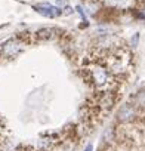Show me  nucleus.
Segmentation results:
<instances>
[{
	"instance_id": "f257e3e1",
	"label": "nucleus",
	"mask_w": 145,
	"mask_h": 151,
	"mask_svg": "<svg viewBox=\"0 0 145 151\" xmlns=\"http://www.w3.org/2000/svg\"><path fill=\"white\" fill-rule=\"evenodd\" d=\"M36 11L39 14H42L43 17H49V18H56L61 15V9L49 5V3H39L36 5Z\"/></svg>"
},
{
	"instance_id": "7ed1b4c3",
	"label": "nucleus",
	"mask_w": 145,
	"mask_h": 151,
	"mask_svg": "<svg viewBox=\"0 0 145 151\" xmlns=\"http://www.w3.org/2000/svg\"><path fill=\"white\" fill-rule=\"evenodd\" d=\"M142 17H144V18H145V11H144V12H142Z\"/></svg>"
},
{
	"instance_id": "f03ea898",
	"label": "nucleus",
	"mask_w": 145,
	"mask_h": 151,
	"mask_svg": "<svg viewBox=\"0 0 145 151\" xmlns=\"http://www.w3.org/2000/svg\"><path fill=\"white\" fill-rule=\"evenodd\" d=\"M86 151H92V145H89V147L86 148Z\"/></svg>"
}]
</instances>
